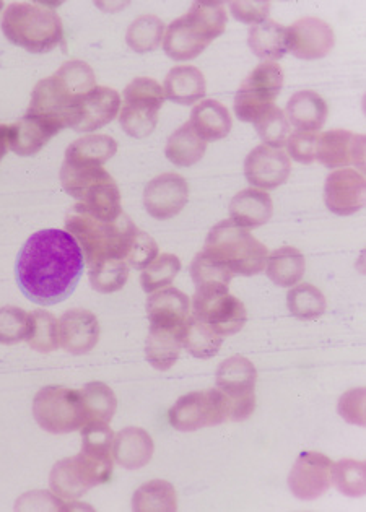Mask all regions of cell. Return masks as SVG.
<instances>
[{
	"instance_id": "6da1fadb",
	"label": "cell",
	"mask_w": 366,
	"mask_h": 512,
	"mask_svg": "<svg viewBox=\"0 0 366 512\" xmlns=\"http://www.w3.org/2000/svg\"><path fill=\"white\" fill-rule=\"evenodd\" d=\"M85 259L79 243L66 230L38 231L18 252V287L41 306L66 301L82 278Z\"/></svg>"
},
{
	"instance_id": "7a4b0ae2",
	"label": "cell",
	"mask_w": 366,
	"mask_h": 512,
	"mask_svg": "<svg viewBox=\"0 0 366 512\" xmlns=\"http://www.w3.org/2000/svg\"><path fill=\"white\" fill-rule=\"evenodd\" d=\"M95 87V72L87 62H66L53 77L36 83L27 114L46 119L62 131L72 126L80 98Z\"/></svg>"
},
{
	"instance_id": "3957f363",
	"label": "cell",
	"mask_w": 366,
	"mask_h": 512,
	"mask_svg": "<svg viewBox=\"0 0 366 512\" xmlns=\"http://www.w3.org/2000/svg\"><path fill=\"white\" fill-rule=\"evenodd\" d=\"M66 231L79 243L83 259L92 269L106 261H126L139 228L126 213L116 222L105 223L72 209L66 217Z\"/></svg>"
},
{
	"instance_id": "277c9868",
	"label": "cell",
	"mask_w": 366,
	"mask_h": 512,
	"mask_svg": "<svg viewBox=\"0 0 366 512\" xmlns=\"http://www.w3.org/2000/svg\"><path fill=\"white\" fill-rule=\"evenodd\" d=\"M227 10L222 2H194L184 17L170 23L163 36V49L173 61L186 62L204 53L227 28Z\"/></svg>"
},
{
	"instance_id": "5b68a950",
	"label": "cell",
	"mask_w": 366,
	"mask_h": 512,
	"mask_svg": "<svg viewBox=\"0 0 366 512\" xmlns=\"http://www.w3.org/2000/svg\"><path fill=\"white\" fill-rule=\"evenodd\" d=\"M5 38L28 53L46 54L62 43L64 27L56 10L35 2H15L2 17Z\"/></svg>"
},
{
	"instance_id": "8992f818",
	"label": "cell",
	"mask_w": 366,
	"mask_h": 512,
	"mask_svg": "<svg viewBox=\"0 0 366 512\" xmlns=\"http://www.w3.org/2000/svg\"><path fill=\"white\" fill-rule=\"evenodd\" d=\"M204 252L222 262L231 274L243 277L261 274L269 257V251L261 241L231 220H223L210 230Z\"/></svg>"
},
{
	"instance_id": "52a82bcc",
	"label": "cell",
	"mask_w": 366,
	"mask_h": 512,
	"mask_svg": "<svg viewBox=\"0 0 366 512\" xmlns=\"http://www.w3.org/2000/svg\"><path fill=\"white\" fill-rule=\"evenodd\" d=\"M113 475V459H100L80 452L54 465L49 475L51 491L57 498L79 499L95 486L108 483Z\"/></svg>"
},
{
	"instance_id": "ba28073f",
	"label": "cell",
	"mask_w": 366,
	"mask_h": 512,
	"mask_svg": "<svg viewBox=\"0 0 366 512\" xmlns=\"http://www.w3.org/2000/svg\"><path fill=\"white\" fill-rule=\"evenodd\" d=\"M33 417L44 431L53 434L74 433L88 423L80 391L62 386L43 387L35 395Z\"/></svg>"
},
{
	"instance_id": "9c48e42d",
	"label": "cell",
	"mask_w": 366,
	"mask_h": 512,
	"mask_svg": "<svg viewBox=\"0 0 366 512\" xmlns=\"http://www.w3.org/2000/svg\"><path fill=\"white\" fill-rule=\"evenodd\" d=\"M122 111L119 116L122 131L134 139L149 137L158 124V113L165 103L163 87L157 80L139 77L132 80L122 93Z\"/></svg>"
},
{
	"instance_id": "30bf717a",
	"label": "cell",
	"mask_w": 366,
	"mask_h": 512,
	"mask_svg": "<svg viewBox=\"0 0 366 512\" xmlns=\"http://www.w3.org/2000/svg\"><path fill=\"white\" fill-rule=\"evenodd\" d=\"M284 85V70L277 62H262L241 83L236 92L233 108L236 118L243 122H256L274 106Z\"/></svg>"
},
{
	"instance_id": "8fae6325",
	"label": "cell",
	"mask_w": 366,
	"mask_h": 512,
	"mask_svg": "<svg viewBox=\"0 0 366 512\" xmlns=\"http://www.w3.org/2000/svg\"><path fill=\"white\" fill-rule=\"evenodd\" d=\"M192 316L222 337L238 334L248 319L244 304L230 295L225 285L197 288L192 300Z\"/></svg>"
},
{
	"instance_id": "7c38bea8",
	"label": "cell",
	"mask_w": 366,
	"mask_h": 512,
	"mask_svg": "<svg viewBox=\"0 0 366 512\" xmlns=\"http://www.w3.org/2000/svg\"><path fill=\"white\" fill-rule=\"evenodd\" d=\"M217 389L227 397L230 404V420L244 421L253 415L256 408V381L258 371L244 356H231L217 369Z\"/></svg>"
},
{
	"instance_id": "4fadbf2b",
	"label": "cell",
	"mask_w": 366,
	"mask_h": 512,
	"mask_svg": "<svg viewBox=\"0 0 366 512\" xmlns=\"http://www.w3.org/2000/svg\"><path fill=\"white\" fill-rule=\"evenodd\" d=\"M171 426L178 431H197L230 420V404L218 389L184 395L168 412Z\"/></svg>"
},
{
	"instance_id": "5bb4252c",
	"label": "cell",
	"mask_w": 366,
	"mask_h": 512,
	"mask_svg": "<svg viewBox=\"0 0 366 512\" xmlns=\"http://www.w3.org/2000/svg\"><path fill=\"white\" fill-rule=\"evenodd\" d=\"M332 460L319 452H301L293 465L288 486L303 501H313L331 488Z\"/></svg>"
},
{
	"instance_id": "9a60e30c",
	"label": "cell",
	"mask_w": 366,
	"mask_h": 512,
	"mask_svg": "<svg viewBox=\"0 0 366 512\" xmlns=\"http://www.w3.org/2000/svg\"><path fill=\"white\" fill-rule=\"evenodd\" d=\"M188 200V181L176 173L160 174L145 187V210L157 220L175 218Z\"/></svg>"
},
{
	"instance_id": "2e32d148",
	"label": "cell",
	"mask_w": 366,
	"mask_h": 512,
	"mask_svg": "<svg viewBox=\"0 0 366 512\" xmlns=\"http://www.w3.org/2000/svg\"><path fill=\"white\" fill-rule=\"evenodd\" d=\"M288 53L301 61H316L331 53L336 44L329 23L319 18L306 17L287 28Z\"/></svg>"
},
{
	"instance_id": "e0dca14e",
	"label": "cell",
	"mask_w": 366,
	"mask_h": 512,
	"mask_svg": "<svg viewBox=\"0 0 366 512\" xmlns=\"http://www.w3.org/2000/svg\"><path fill=\"white\" fill-rule=\"evenodd\" d=\"M365 135L349 131H329L319 135L316 158L326 168L357 166L360 173L365 171Z\"/></svg>"
},
{
	"instance_id": "ac0fdd59",
	"label": "cell",
	"mask_w": 366,
	"mask_h": 512,
	"mask_svg": "<svg viewBox=\"0 0 366 512\" xmlns=\"http://www.w3.org/2000/svg\"><path fill=\"white\" fill-rule=\"evenodd\" d=\"M365 176L357 170H339L329 174L324 184L327 209L339 217H349L365 205Z\"/></svg>"
},
{
	"instance_id": "d6986e66",
	"label": "cell",
	"mask_w": 366,
	"mask_h": 512,
	"mask_svg": "<svg viewBox=\"0 0 366 512\" xmlns=\"http://www.w3.org/2000/svg\"><path fill=\"white\" fill-rule=\"evenodd\" d=\"M121 96L113 88L98 87L83 95L75 108L72 129L79 132L98 131L118 118Z\"/></svg>"
},
{
	"instance_id": "ffe728a7",
	"label": "cell",
	"mask_w": 366,
	"mask_h": 512,
	"mask_svg": "<svg viewBox=\"0 0 366 512\" xmlns=\"http://www.w3.org/2000/svg\"><path fill=\"white\" fill-rule=\"evenodd\" d=\"M292 171L287 153L277 148L259 145L244 160V176L259 189H275L287 183Z\"/></svg>"
},
{
	"instance_id": "44dd1931",
	"label": "cell",
	"mask_w": 366,
	"mask_h": 512,
	"mask_svg": "<svg viewBox=\"0 0 366 512\" xmlns=\"http://www.w3.org/2000/svg\"><path fill=\"white\" fill-rule=\"evenodd\" d=\"M100 340V322L87 309H69L59 321V342L70 355L92 352Z\"/></svg>"
},
{
	"instance_id": "7402d4cb",
	"label": "cell",
	"mask_w": 366,
	"mask_h": 512,
	"mask_svg": "<svg viewBox=\"0 0 366 512\" xmlns=\"http://www.w3.org/2000/svg\"><path fill=\"white\" fill-rule=\"evenodd\" d=\"M150 326L183 329L189 317V296L178 288L158 290L147 301Z\"/></svg>"
},
{
	"instance_id": "603a6c76",
	"label": "cell",
	"mask_w": 366,
	"mask_h": 512,
	"mask_svg": "<svg viewBox=\"0 0 366 512\" xmlns=\"http://www.w3.org/2000/svg\"><path fill=\"white\" fill-rule=\"evenodd\" d=\"M59 132L61 129L46 119L25 114L17 124L10 126V148L20 157H33Z\"/></svg>"
},
{
	"instance_id": "cb8c5ba5",
	"label": "cell",
	"mask_w": 366,
	"mask_h": 512,
	"mask_svg": "<svg viewBox=\"0 0 366 512\" xmlns=\"http://www.w3.org/2000/svg\"><path fill=\"white\" fill-rule=\"evenodd\" d=\"M153 451L152 436L137 426H129L114 436L113 457L124 469H142L152 460Z\"/></svg>"
},
{
	"instance_id": "d4e9b609",
	"label": "cell",
	"mask_w": 366,
	"mask_h": 512,
	"mask_svg": "<svg viewBox=\"0 0 366 512\" xmlns=\"http://www.w3.org/2000/svg\"><path fill=\"white\" fill-rule=\"evenodd\" d=\"M272 212L271 196L261 189H244L231 199V222L246 230L266 225L272 218Z\"/></svg>"
},
{
	"instance_id": "484cf974",
	"label": "cell",
	"mask_w": 366,
	"mask_h": 512,
	"mask_svg": "<svg viewBox=\"0 0 366 512\" xmlns=\"http://www.w3.org/2000/svg\"><path fill=\"white\" fill-rule=\"evenodd\" d=\"M207 92L204 74L194 66H178L166 75L163 93L176 105L192 106Z\"/></svg>"
},
{
	"instance_id": "4316f807",
	"label": "cell",
	"mask_w": 366,
	"mask_h": 512,
	"mask_svg": "<svg viewBox=\"0 0 366 512\" xmlns=\"http://www.w3.org/2000/svg\"><path fill=\"white\" fill-rule=\"evenodd\" d=\"M329 108L316 92L303 90L290 98L285 116L293 127L301 132H318L326 122Z\"/></svg>"
},
{
	"instance_id": "83f0119b",
	"label": "cell",
	"mask_w": 366,
	"mask_h": 512,
	"mask_svg": "<svg viewBox=\"0 0 366 512\" xmlns=\"http://www.w3.org/2000/svg\"><path fill=\"white\" fill-rule=\"evenodd\" d=\"M189 124L204 142H217L230 134L233 121L222 103L205 100L194 106Z\"/></svg>"
},
{
	"instance_id": "f1b7e54d",
	"label": "cell",
	"mask_w": 366,
	"mask_h": 512,
	"mask_svg": "<svg viewBox=\"0 0 366 512\" xmlns=\"http://www.w3.org/2000/svg\"><path fill=\"white\" fill-rule=\"evenodd\" d=\"M183 329L150 326L149 337L145 343V356L153 368L168 371L175 366L183 348Z\"/></svg>"
},
{
	"instance_id": "f546056e",
	"label": "cell",
	"mask_w": 366,
	"mask_h": 512,
	"mask_svg": "<svg viewBox=\"0 0 366 512\" xmlns=\"http://www.w3.org/2000/svg\"><path fill=\"white\" fill-rule=\"evenodd\" d=\"M248 46L262 61L277 62L288 53L287 28L274 20L254 25L249 31Z\"/></svg>"
},
{
	"instance_id": "4dcf8cb0",
	"label": "cell",
	"mask_w": 366,
	"mask_h": 512,
	"mask_svg": "<svg viewBox=\"0 0 366 512\" xmlns=\"http://www.w3.org/2000/svg\"><path fill=\"white\" fill-rule=\"evenodd\" d=\"M266 274L279 287H295L305 275V256L292 246H284L267 257Z\"/></svg>"
},
{
	"instance_id": "1f68e13d",
	"label": "cell",
	"mask_w": 366,
	"mask_h": 512,
	"mask_svg": "<svg viewBox=\"0 0 366 512\" xmlns=\"http://www.w3.org/2000/svg\"><path fill=\"white\" fill-rule=\"evenodd\" d=\"M207 150V142L196 134L191 124L186 122L178 131L171 134L166 142L165 155L173 165L179 168H189L201 161Z\"/></svg>"
},
{
	"instance_id": "d6a6232c",
	"label": "cell",
	"mask_w": 366,
	"mask_h": 512,
	"mask_svg": "<svg viewBox=\"0 0 366 512\" xmlns=\"http://www.w3.org/2000/svg\"><path fill=\"white\" fill-rule=\"evenodd\" d=\"M118 153V142L109 135H87L75 140L66 150V161L87 163V165H105Z\"/></svg>"
},
{
	"instance_id": "836d02e7",
	"label": "cell",
	"mask_w": 366,
	"mask_h": 512,
	"mask_svg": "<svg viewBox=\"0 0 366 512\" xmlns=\"http://www.w3.org/2000/svg\"><path fill=\"white\" fill-rule=\"evenodd\" d=\"M183 347L189 355L199 360L214 358L222 348L223 337L218 335L212 327L199 321L196 317H188L183 329Z\"/></svg>"
},
{
	"instance_id": "e575fe53",
	"label": "cell",
	"mask_w": 366,
	"mask_h": 512,
	"mask_svg": "<svg viewBox=\"0 0 366 512\" xmlns=\"http://www.w3.org/2000/svg\"><path fill=\"white\" fill-rule=\"evenodd\" d=\"M132 509L136 512H175L178 509L175 486L165 480L145 483L134 493Z\"/></svg>"
},
{
	"instance_id": "d590c367",
	"label": "cell",
	"mask_w": 366,
	"mask_h": 512,
	"mask_svg": "<svg viewBox=\"0 0 366 512\" xmlns=\"http://www.w3.org/2000/svg\"><path fill=\"white\" fill-rule=\"evenodd\" d=\"M165 36V23L155 15H144L129 25L126 43L132 51L144 54L157 49Z\"/></svg>"
},
{
	"instance_id": "8d00e7d4",
	"label": "cell",
	"mask_w": 366,
	"mask_h": 512,
	"mask_svg": "<svg viewBox=\"0 0 366 512\" xmlns=\"http://www.w3.org/2000/svg\"><path fill=\"white\" fill-rule=\"evenodd\" d=\"M290 313L300 321H313L326 313V296L311 283H300L288 291Z\"/></svg>"
},
{
	"instance_id": "74e56055",
	"label": "cell",
	"mask_w": 366,
	"mask_h": 512,
	"mask_svg": "<svg viewBox=\"0 0 366 512\" xmlns=\"http://www.w3.org/2000/svg\"><path fill=\"white\" fill-rule=\"evenodd\" d=\"M82 395L83 407L87 412L88 423L90 421H101L109 423L113 420L116 408H118V399L111 391V387L103 382H90L80 391Z\"/></svg>"
},
{
	"instance_id": "f35d334b",
	"label": "cell",
	"mask_w": 366,
	"mask_h": 512,
	"mask_svg": "<svg viewBox=\"0 0 366 512\" xmlns=\"http://www.w3.org/2000/svg\"><path fill=\"white\" fill-rule=\"evenodd\" d=\"M27 343L33 350L41 353H51L59 345V321L56 316L38 309L30 313V330Z\"/></svg>"
},
{
	"instance_id": "ab89813d",
	"label": "cell",
	"mask_w": 366,
	"mask_h": 512,
	"mask_svg": "<svg viewBox=\"0 0 366 512\" xmlns=\"http://www.w3.org/2000/svg\"><path fill=\"white\" fill-rule=\"evenodd\" d=\"M366 467L363 462L342 459L331 467V483L345 496L360 498L366 493Z\"/></svg>"
},
{
	"instance_id": "60d3db41",
	"label": "cell",
	"mask_w": 366,
	"mask_h": 512,
	"mask_svg": "<svg viewBox=\"0 0 366 512\" xmlns=\"http://www.w3.org/2000/svg\"><path fill=\"white\" fill-rule=\"evenodd\" d=\"M179 270H181V261L175 254H162L145 267L140 275V285L145 293H155L171 285L179 274Z\"/></svg>"
},
{
	"instance_id": "b9f144b4",
	"label": "cell",
	"mask_w": 366,
	"mask_h": 512,
	"mask_svg": "<svg viewBox=\"0 0 366 512\" xmlns=\"http://www.w3.org/2000/svg\"><path fill=\"white\" fill-rule=\"evenodd\" d=\"M254 126L267 147L279 150L287 144L288 135H290V122L279 106L274 105L267 109L266 113L254 122Z\"/></svg>"
},
{
	"instance_id": "7bdbcfd3",
	"label": "cell",
	"mask_w": 366,
	"mask_h": 512,
	"mask_svg": "<svg viewBox=\"0 0 366 512\" xmlns=\"http://www.w3.org/2000/svg\"><path fill=\"white\" fill-rule=\"evenodd\" d=\"M129 278V264L126 261H106L90 269V285L98 293H116L122 290Z\"/></svg>"
},
{
	"instance_id": "ee69618b",
	"label": "cell",
	"mask_w": 366,
	"mask_h": 512,
	"mask_svg": "<svg viewBox=\"0 0 366 512\" xmlns=\"http://www.w3.org/2000/svg\"><path fill=\"white\" fill-rule=\"evenodd\" d=\"M191 277L196 288L214 287V285L230 287L233 274L222 262L215 261L214 257L201 251L192 261Z\"/></svg>"
},
{
	"instance_id": "f6af8a7d",
	"label": "cell",
	"mask_w": 366,
	"mask_h": 512,
	"mask_svg": "<svg viewBox=\"0 0 366 512\" xmlns=\"http://www.w3.org/2000/svg\"><path fill=\"white\" fill-rule=\"evenodd\" d=\"M109 423L90 421L82 428V451L100 459H111L114 433Z\"/></svg>"
},
{
	"instance_id": "bcb514c9",
	"label": "cell",
	"mask_w": 366,
	"mask_h": 512,
	"mask_svg": "<svg viewBox=\"0 0 366 512\" xmlns=\"http://www.w3.org/2000/svg\"><path fill=\"white\" fill-rule=\"evenodd\" d=\"M30 314L15 306L0 308V343L15 345L27 340Z\"/></svg>"
},
{
	"instance_id": "7dc6e473",
	"label": "cell",
	"mask_w": 366,
	"mask_h": 512,
	"mask_svg": "<svg viewBox=\"0 0 366 512\" xmlns=\"http://www.w3.org/2000/svg\"><path fill=\"white\" fill-rule=\"evenodd\" d=\"M287 152L293 160L303 165H311L316 160V145L318 135L316 132H293L288 135Z\"/></svg>"
},
{
	"instance_id": "c3c4849f",
	"label": "cell",
	"mask_w": 366,
	"mask_h": 512,
	"mask_svg": "<svg viewBox=\"0 0 366 512\" xmlns=\"http://www.w3.org/2000/svg\"><path fill=\"white\" fill-rule=\"evenodd\" d=\"M158 257V244L152 236L144 231H137L134 243H132L131 252L127 256V264L132 269L144 270L147 265L152 264Z\"/></svg>"
},
{
	"instance_id": "681fc988",
	"label": "cell",
	"mask_w": 366,
	"mask_h": 512,
	"mask_svg": "<svg viewBox=\"0 0 366 512\" xmlns=\"http://www.w3.org/2000/svg\"><path fill=\"white\" fill-rule=\"evenodd\" d=\"M231 15L243 23L266 22L271 12L269 2H230Z\"/></svg>"
},
{
	"instance_id": "f907efd6",
	"label": "cell",
	"mask_w": 366,
	"mask_h": 512,
	"mask_svg": "<svg viewBox=\"0 0 366 512\" xmlns=\"http://www.w3.org/2000/svg\"><path fill=\"white\" fill-rule=\"evenodd\" d=\"M10 147V126L0 124V161L4 160L5 153Z\"/></svg>"
},
{
	"instance_id": "816d5d0a",
	"label": "cell",
	"mask_w": 366,
	"mask_h": 512,
	"mask_svg": "<svg viewBox=\"0 0 366 512\" xmlns=\"http://www.w3.org/2000/svg\"><path fill=\"white\" fill-rule=\"evenodd\" d=\"M4 9V2H0V10Z\"/></svg>"
}]
</instances>
